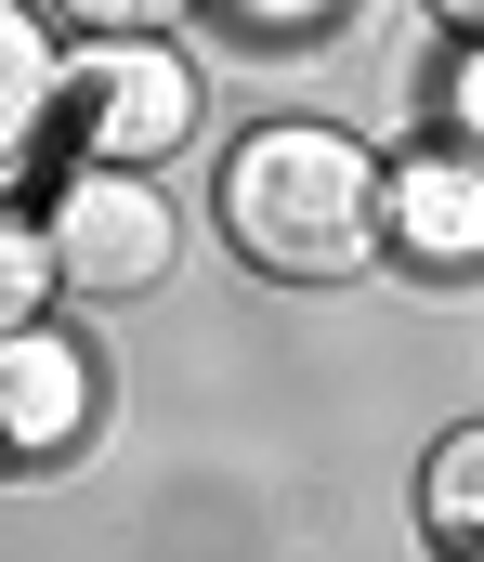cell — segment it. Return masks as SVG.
Wrapping results in <instances>:
<instances>
[{
    "label": "cell",
    "instance_id": "4",
    "mask_svg": "<svg viewBox=\"0 0 484 562\" xmlns=\"http://www.w3.org/2000/svg\"><path fill=\"white\" fill-rule=\"evenodd\" d=\"M92 431H105V353L79 327H53V314L0 327V484L66 471Z\"/></svg>",
    "mask_w": 484,
    "mask_h": 562
},
{
    "label": "cell",
    "instance_id": "11",
    "mask_svg": "<svg viewBox=\"0 0 484 562\" xmlns=\"http://www.w3.org/2000/svg\"><path fill=\"white\" fill-rule=\"evenodd\" d=\"M432 132H459V144L484 157V40L446 53V79H432Z\"/></svg>",
    "mask_w": 484,
    "mask_h": 562
},
{
    "label": "cell",
    "instance_id": "7",
    "mask_svg": "<svg viewBox=\"0 0 484 562\" xmlns=\"http://www.w3.org/2000/svg\"><path fill=\"white\" fill-rule=\"evenodd\" d=\"M419 537L446 562H484V419L432 431V458H419Z\"/></svg>",
    "mask_w": 484,
    "mask_h": 562
},
{
    "label": "cell",
    "instance_id": "6",
    "mask_svg": "<svg viewBox=\"0 0 484 562\" xmlns=\"http://www.w3.org/2000/svg\"><path fill=\"white\" fill-rule=\"evenodd\" d=\"M66 132V26L40 0H0V183L40 170Z\"/></svg>",
    "mask_w": 484,
    "mask_h": 562
},
{
    "label": "cell",
    "instance_id": "1",
    "mask_svg": "<svg viewBox=\"0 0 484 562\" xmlns=\"http://www.w3.org/2000/svg\"><path fill=\"white\" fill-rule=\"evenodd\" d=\"M210 223L262 288H353L380 262V144L340 119H249L210 170Z\"/></svg>",
    "mask_w": 484,
    "mask_h": 562
},
{
    "label": "cell",
    "instance_id": "3",
    "mask_svg": "<svg viewBox=\"0 0 484 562\" xmlns=\"http://www.w3.org/2000/svg\"><path fill=\"white\" fill-rule=\"evenodd\" d=\"M210 132V79L183 40H66V157H119V170H170Z\"/></svg>",
    "mask_w": 484,
    "mask_h": 562
},
{
    "label": "cell",
    "instance_id": "9",
    "mask_svg": "<svg viewBox=\"0 0 484 562\" xmlns=\"http://www.w3.org/2000/svg\"><path fill=\"white\" fill-rule=\"evenodd\" d=\"M66 40H183L210 0H40Z\"/></svg>",
    "mask_w": 484,
    "mask_h": 562
},
{
    "label": "cell",
    "instance_id": "2",
    "mask_svg": "<svg viewBox=\"0 0 484 562\" xmlns=\"http://www.w3.org/2000/svg\"><path fill=\"white\" fill-rule=\"evenodd\" d=\"M40 236H53V276L79 301H158L183 262V210H170L158 170H119V157H66L40 183Z\"/></svg>",
    "mask_w": 484,
    "mask_h": 562
},
{
    "label": "cell",
    "instance_id": "12",
    "mask_svg": "<svg viewBox=\"0 0 484 562\" xmlns=\"http://www.w3.org/2000/svg\"><path fill=\"white\" fill-rule=\"evenodd\" d=\"M419 13H432L446 40H484V0H419Z\"/></svg>",
    "mask_w": 484,
    "mask_h": 562
},
{
    "label": "cell",
    "instance_id": "10",
    "mask_svg": "<svg viewBox=\"0 0 484 562\" xmlns=\"http://www.w3.org/2000/svg\"><path fill=\"white\" fill-rule=\"evenodd\" d=\"M353 0H210V26H236L249 53H315Z\"/></svg>",
    "mask_w": 484,
    "mask_h": 562
},
{
    "label": "cell",
    "instance_id": "8",
    "mask_svg": "<svg viewBox=\"0 0 484 562\" xmlns=\"http://www.w3.org/2000/svg\"><path fill=\"white\" fill-rule=\"evenodd\" d=\"M66 276H53V236H40V210L0 183V327H26V314H53Z\"/></svg>",
    "mask_w": 484,
    "mask_h": 562
},
{
    "label": "cell",
    "instance_id": "5",
    "mask_svg": "<svg viewBox=\"0 0 484 562\" xmlns=\"http://www.w3.org/2000/svg\"><path fill=\"white\" fill-rule=\"evenodd\" d=\"M380 249L406 276H484V157L459 132H419L406 157H380Z\"/></svg>",
    "mask_w": 484,
    "mask_h": 562
}]
</instances>
